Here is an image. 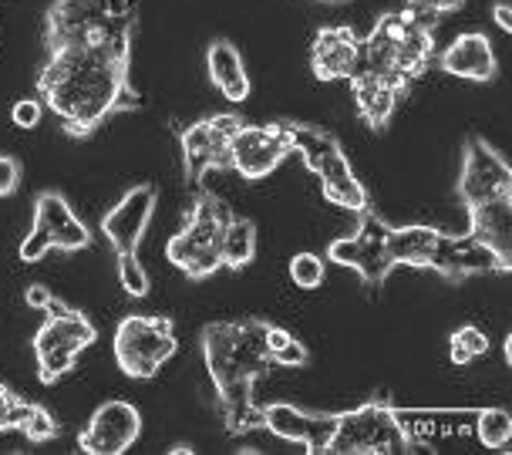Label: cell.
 <instances>
[{"label":"cell","mask_w":512,"mask_h":455,"mask_svg":"<svg viewBox=\"0 0 512 455\" xmlns=\"http://www.w3.org/2000/svg\"><path fill=\"white\" fill-rule=\"evenodd\" d=\"M135 41H64L44 44L38 98L71 139H88L108 118L142 108L132 85Z\"/></svg>","instance_id":"obj_1"},{"label":"cell","mask_w":512,"mask_h":455,"mask_svg":"<svg viewBox=\"0 0 512 455\" xmlns=\"http://www.w3.org/2000/svg\"><path fill=\"white\" fill-rule=\"evenodd\" d=\"M435 61V24L415 7L381 14L368 34H361V61L347 78L354 112L368 129H388L391 115L411 85Z\"/></svg>","instance_id":"obj_2"},{"label":"cell","mask_w":512,"mask_h":455,"mask_svg":"<svg viewBox=\"0 0 512 455\" xmlns=\"http://www.w3.org/2000/svg\"><path fill=\"white\" fill-rule=\"evenodd\" d=\"M199 348L216 388L226 432L246 435L263 429V405H256V381L273 368L267 351V321H213L199 334Z\"/></svg>","instance_id":"obj_3"},{"label":"cell","mask_w":512,"mask_h":455,"mask_svg":"<svg viewBox=\"0 0 512 455\" xmlns=\"http://www.w3.org/2000/svg\"><path fill=\"white\" fill-rule=\"evenodd\" d=\"M388 257L395 267H415V270H435L445 280H465L479 273H509L512 260L499 257L496 250L475 240L472 233H445L435 226H391L384 233Z\"/></svg>","instance_id":"obj_4"},{"label":"cell","mask_w":512,"mask_h":455,"mask_svg":"<svg viewBox=\"0 0 512 455\" xmlns=\"http://www.w3.org/2000/svg\"><path fill=\"white\" fill-rule=\"evenodd\" d=\"M290 135V149L304 159V166L320 179V193L331 206H341L347 213H364L371 209V196L364 182L354 176V166L347 159L341 139L331 129H320L310 122H290L283 118Z\"/></svg>","instance_id":"obj_5"},{"label":"cell","mask_w":512,"mask_h":455,"mask_svg":"<svg viewBox=\"0 0 512 455\" xmlns=\"http://www.w3.org/2000/svg\"><path fill=\"white\" fill-rule=\"evenodd\" d=\"M142 0H54L44 14V44L135 41Z\"/></svg>","instance_id":"obj_6"},{"label":"cell","mask_w":512,"mask_h":455,"mask_svg":"<svg viewBox=\"0 0 512 455\" xmlns=\"http://www.w3.org/2000/svg\"><path fill=\"white\" fill-rule=\"evenodd\" d=\"M155 203H159V193L152 182H139V186L125 189V196L102 216V233L108 247L115 250L118 284L128 297H149V273L139 260V247L152 223Z\"/></svg>","instance_id":"obj_7"},{"label":"cell","mask_w":512,"mask_h":455,"mask_svg":"<svg viewBox=\"0 0 512 455\" xmlns=\"http://www.w3.org/2000/svg\"><path fill=\"white\" fill-rule=\"evenodd\" d=\"M44 324L34 334L31 348L34 361H38V381L41 385H58L64 375L75 371L78 358L85 354L91 344L98 341L95 324L88 321L85 311L64 304L61 297H48L41 307Z\"/></svg>","instance_id":"obj_8"},{"label":"cell","mask_w":512,"mask_h":455,"mask_svg":"<svg viewBox=\"0 0 512 455\" xmlns=\"http://www.w3.org/2000/svg\"><path fill=\"white\" fill-rule=\"evenodd\" d=\"M415 452V439L405 429L391 402L374 398L351 412H337L334 432L324 455H405Z\"/></svg>","instance_id":"obj_9"},{"label":"cell","mask_w":512,"mask_h":455,"mask_svg":"<svg viewBox=\"0 0 512 455\" xmlns=\"http://www.w3.org/2000/svg\"><path fill=\"white\" fill-rule=\"evenodd\" d=\"M226 216L230 206L213 193H199L192 199L186 223L179 233L169 236L166 243V260L176 270L186 273L189 280H206L223 267L219 250H223V230H226Z\"/></svg>","instance_id":"obj_10"},{"label":"cell","mask_w":512,"mask_h":455,"mask_svg":"<svg viewBox=\"0 0 512 455\" xmlns=\"http://www.w3.org/2000/svg\"><path fill=\"white\" fill-rule=\"evenodd\" d=\"M176 324L166 314H125L115 327L112 354L125 378L152 381L176 358Z\"/></svg>","instance_id":"obj_11"},{"label":"cell","mask_w":512,"mask_h":455,"mask_svg":"<svg viewBox=\"0 0 512 455\" xmlns=\"http://www.w3.org/2000/svg\"><path fill=\"white\" fill-rule=\"evenodd\" d=\"M91 230L85 220H78V213L64 199L58 189H44L34 199V220L31 233L24 236V243L17 247V257L24 263H38L48 257L51 250L61 253H78L91 247Z\"/></svg>","instance_id":"obj_12"},{"label":"cell","mask_w":512,"mask_h":455,"mask_svg":"<svg viewBox=\"0 0 512 455\" xmlns=\"http://www.w3.org/2000/svg\"><path fill=\"white\" fill-rule=\"evenodd\" d=\"M243 118L236 112H216L199 122H189L179 129V149H182V169H186L189 186H203L206 172L230 169V145L233 135L240 132Z\"/></svg>","instance_id":"obj_13"},{"label":"cell","mask_w":512,"mask_h":455,"mask_svg":"<svg viewBox=\"0 0 512 455\" xmlns=\"http://www.w3.org/2000/svg\"><path fill=\"white\" fill-rule=\"evenodd\" d=\"M459 196L465 209L512 203V169L502 152L489 145L482 135H469L462 149V176Z\"/></svg>","instance_id":"obj_14"},{"label":"cell","mask_w":512,"mask_h":455,"mask_svg":"<svg viewBox=\"0 0 512 455\" xmlns=\"http://www.w3.org/2000/svg\"><path fill=\"white\" fill-rule=\"evenodd\" d=\"M384 233H388V220H381L374 209H364V213H358V230L351 236L334 240L331 247H327L324 260L354 270L368 287H381L384 280H388V273L395 270V263L388 257Z\"/></svg>","instance_id":"obj_15"},{"label":"cell","mask_w":512,"mask_h":455,"mask_svg":"<svg viewBox=\"0 0 512 455\" xmlns=\"http://www.w3.org/2000/svg\"><path fill=\"white\" fill-rule=\"evenodd\" d=\"M294 156L290 149V135L283 122L267 125H240L230 145V169H236L246 182L267 179L273 169L283 166V159Z\"/></svg>","instance_id":"obj_16"},{"label":"cell","mask_w":512,"mask_h":455,"mask_svg":"<svg viewBox=\"0 0 512 455\" xmlns=\"http://www.w3.org/2000/svg\"><path fill=\"white\" fill-rule=\"evenodd\" d=\"M142 435V412L132 402L112 398L98 405L88 425L78 432V449L85 455H122L139 442Z\"/></svg>","instance_id":"obj_17"},{"label":"cell","mask_w":512,"mask_h":455,"mask_svg":"<svg viewBox=\"0 0 512 455\" xmlns=\"http://www.w3.org/2000/svg\"><path fill=\"white\" fill-rule=\"evenodd\" d=\"M337 412H314V408H297L287 402L263 405V429L277 439L300 442L310 455H324V445L331 439Z\"/></svg>","instance_id":"obj_18"},{"label":"cell","mask_w":512,"mask_h":455,"mask_svg":"<svg viewBox=\"0 0 512 455\" xmlns=\"http://www.w3.org/2000/svg\"><path fill=\"white\" fill-rule=\"evenodd\" d=\"M361 61V34L351 24H324L310 41V71L317 81H347Z\"/></svg>","instance_id":"obj_19"},{"label":"cell","mask_w":512,"mask_h":455,"mask_svg":"<svg viewBox=\"0 0 512 455\" xmlns=\"http://www.w3.org/2000/svg\"><path fill=\"white\" fill-rule=\"evenodd\" d=\"M438 68L452 78L479 81V85H486V81L496 78L499 61H496V48H492V41L486 38V34L465 31L448 44L442 54H438Z\"/></svg>","instance_id":"obj_20"},{"label":"cell","mask_w":512,"mask_h":455,"mask_svg":"<svg viewBox=\"0 0 512 455\" xmlns=\"http://www.w3.org/2000/svg\"><path fill=\"white\" fill-rule=\"evenodd\" d=\"M0 432H21L31 442H51L61 435V425L44 405L27 402L0 381Z\"/></svg>","instance_id":"obj_21"},{"label":"cell","mask_w":512,"mask_h":455,"mask_svg":"<svg viewBox=\"0 0 512 455\" xmlns=\"http://www.w3.org/2000/svg\"><path fill=\"white\" fill-rule=\"evenodd\" d=\"M206 71H209V81L226 102L240 105L250 98V71H246V61L240 48L226 38H216L213 44L206 48Z\"/></svg>","instance_id":"obj_22"},{"label":"cell","mask_w":512,"mask_h":455,"mask_svg":"<svg viewBox=\"0 0 512 455\" xmlns=\"http://www.w3.org/2000/svg\"><path fill=\"white\" fill-rule=\"evenodd\" d=\"M256 257V223L250 216H226V230H223V250H219V260H223L226 270H246Z\"/></svg>","instance_id":"obj_23"},{"label":"cell","mask_w":512,"mask_h":455,"mask_svg":"<svg viewBox=\"0 0 512 455\" xmlns=\"http://www.w3.org/2000/svg\"><path fill=\"white\" fill-rule=\"evenodd\" d=\"M267 351L277 368H307V361H310V351L304 348V341H297L287 327H277L270 321H267Z\"/></svg>","instance_id":"obj_24"},{"label":"cell","mask_w":512,"mask_h":455,"mask_svg":"<svg viewBox=\"0 0 512 455\" xmlns=\"http://www.w3.org/2000/svg\"><path fill=\"white\" fill-rule=\"evenodd\" d=\"M486 351H489V338H486V331H479L475 324H462L448 334V358H452V364H459V368L479 361Z\"/></svg>","instance_id":"obj_25"},{"label":"cell","mask_w":512,"mask_h":455,"mask_svg":"<svg viewBox=\"0 0 512 455\" xmlns=\"http://www.w3.org/2000/svg\"><path fill=\"white\" fill-rule=\"evenodd\" d=\"M475 432H479V442L486 449H509L512 439V415L506 408H482L479 422H475Z\"/></svg>","instance_id":"obj_26"},{"label":"cell","mask_w":512,"mask_h":455,"mask_svg":"<svg viewBox=\"0 0 512 455\" xmlns=\"http://www.w3.org/2000/svg\"><path fill=\"white\" fill-rule=\"evenodd\" d=\"M327 277V263L320 253H297L294 260H290V280L300 287V290H317L324 284Z\"/></svg>","instance_id":"obj_27"},{"label":"cell","mask_w":512,"mask_h":455,"mask_svg":"<svg viewBox=\"0 0 512 455\" xmlns=\"http://www.w3.org/2000/svg\"><path fill=\"white\" fill-rule=\"evenodd\" d=\"M41 115H44L41 98H17V102L11 105V122L17 125V129H24V132L38 129Z\"/></svg>","instance_id":"obj_28"},{"label":"cell","mask_w":512,"mask_h":455,"mask_svg":"<svg viewBox=\"0 0 512 455\" xmlns=\"http://www.w3.org/2000/svg\"><path fill=\"white\" fill-rule=\"evenodd\" d=\"M21 189V162L14 156H0V199Z\"/></svg>","instance_id":"obj_29"},{"label":"cell","mask_w":512,"mask_h":455,"mask_svg":"<svg viewBox=\"0 0 512 455\" xmlns=\"http://www.w3.org/2000/svg\"><path fill=\"white\" fill-rule=\"evenodd\" d=\"M405 4L415 7V11L425 17H442V14H455L465 0H405Z\"/></svg>","instance_id":"obj_30"},{"label":"cell","mask_w":512,"mask_h":455,"mask_svg":"<svg viewBox=\"0 0 512 455\" xmlns=\"http://www.w3.org/2000/svg\"><path fill=\"white\" fill-rule=\"evenodd\" d=\"M48 297H51V290L44 287V284H31V287L24 290L27 307H34V311H41V307H44V300H48Z\"/></svg>","instance_id":"obj_31"},{"label":"cell","mask_w":512,"mask_h":455,"mask_svg":"<svg viewBox=\"0 0 512 455\" xmlns=\"http://www.w3.org/2000/svg\"><path fill=\"white\" fill-rule=\"evenodd\" d=\"M492 21H496L502 31H512V11H509V0H496V4H492Z\"/></svg>","instance_id":"obj_32"},{"label":"cell","mask_w":512,"mask_h":455,"mask_svg":"<svg viewBox=\"0 0 512 455\" xmlns=\"http://www.w3.org/2000/svg\"><path fill=\"white\" fill-rule=\"evenodd\" d=\"M502 354H506V364H512V334H506V341H502Z\"/></svg>","instance_id":"obj_33"},{"label":"cell","mask_w":512,"mask_h":455,"mask_svg":"<svg viewBox=\"0 0 512 455\" xmlns=\"http://www.w3.org/2000/svg\"><path fill=\"white\" fill-rule=\"evenodd\" d=\"M172 452H176V455H189V452H196V449H192V445H186V442H179Z\"/></svg>","instance_id":"obj_34"},{"label":"cell","mask_w":512,"mask_h":455,"mask_svg":"<svg viewBox=\"0 0 512 455\" xmlns=\"http://www.w3.org/2000/svg\"><path fill=\"white\" fill-rule=\"evenodd\" d=\"M327 4H344V0H327Z\"/></svg>","instance_id":"obj_35"}]
</instances>
